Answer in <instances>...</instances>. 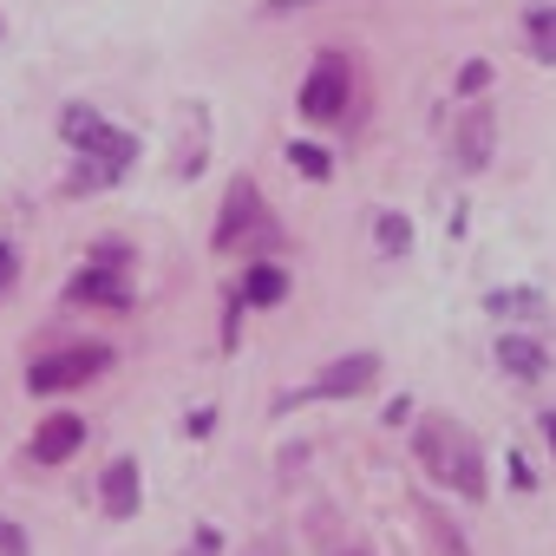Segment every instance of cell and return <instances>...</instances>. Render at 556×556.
Masks as SVG:
<instances>
[{
    "label": "cell",
    "instance_id": "cell-1",
    "mask_svg": "<svg viewBox=\"0 0 556 556\" xmlns=\"http://www.w3.org/2000/svg\"><path fill=\"white\" fill-rule=\"evenodd\" d=\"M60 131L66 144L79 151V170H73V190H92V184H112L138 164V138L131 131H112L92 105H66L60 112Z\"/></svg>",
    "mask_w": 556,
    "mask_h": 556
},
{
    "label": "cell",
    "instance_id": "cell-20",
    "mask_svg": "<svg viewBox=\"0 0 556 556\" xmlns=\"http://www.w3.org/2000/svg\"><path fill=\"white\" fill-rule=\"evenodd\" d=\"M543 432H549V452H556V413H543Z\"/></svg>",
    "mask_w": 556,
    "mask_h": 556
},
{
    "label": "cell",
    "instance_id": "cell-5",
    "mask_svg": "<svg viewBox=\"0 0 556 556\" xmlns=\"http://www.w3.org/2000/svg\"><path fill=\"white\" fill-rule=\"evenodd\" d=\"M348 92H354V66H348V53H321L315 73H308V86H302V118H315V125L341 118V112H348Z\"/></svg>",
    "mask_w": 556,
    "mask_h": 556
},
{
    "label": "cell",
    "instance_id": "cell-16",
    "mask_svg": "<svg viewBox=\"0 0 556 556\" xmlns=\"http://www.w3.org/2000/svg\"><path fill=\"white\" fill-rule=\"evenodd\" d=\"M491 308H497V315H517V321H523V315H543L536 295H491Z\"/></svg>",
    "mask_w": 556,
    "mask_h": 556
},
{
    "label": "cell",
    "instance_id": "cell-3",
    "mask_svg": "<svg viewBox=\"0 0 556 556\" xmlns=\"http://www.w3.org/2000/svg\"><path fill=\"white\" fill-rule=\"evenodd\" d=\"M112 367V348L105 341H79V348H60V354H40L27 367V387L34 393H66V387H86Z\"/></svg>",
    "mask_w": 556,
    "mask_h": 556
},
{
    "label": "cell",
    "instance_id": "cell-13",
    "mask_svg": "<svg viewBox=\"0 0 556 556\" xmlns=\"http://www.w3.org/2000/svg\"><path fill=\"white\" fill-rule=\"evenodd\" d=\"M523 34H530V53L543 66H556V8H530L523 14Z\"/></svg>",
    "mask_w": 556,
    "mask_h": 556
},
{
    "label": "cell",
    "instance_id": "cell-4",
    "mask_svg": "<svg viewBox=\"0 0 556 556\" xmlns=\"http://www.w3.org/2000/svg\"><path fill=\"white\" fill-rule=\"evenodd\" d=\"M210 242H216V255H229V249H262V242H268V210H262V197H255L249 177L229 184V203H223Z\"/></svg>",
    "mask_w": 556,
    "mask_h": 556
},
{
    "label": "cell",
    "instance_id": "cell-8",
    "mask_svg": "<svg viewBox=\"0 0 556 556\" xmlns=\"http://www.w3.org/2000/svg\"><path fill=\"white\" fill-rule=\"evenodd\" d=\"M66 295H73V302H99V308H131V282H125V268H118V262H99V268L73 275Z\"/></svg>",
    "mask_w": 556,
    "mask_h": 556
},
{
    "label": "cell",
    "instance_id": "cell-11",
    "mask_svg": "<svg viewBox=\"0 0 556 556\" xmlns=\"http://www.w3.org/2000/svg\"><path fill=\"white\" fill-rule=\"evenodd\" d=\"M497 361H504V374H517V380H543V374H549V354H543L536 341H523V334H504V341H497Z\"/></svg>",
    "mask_w": 556,
    "mask_h": 556
},
{
    "label": "cell",
    "instance_id": "cell-19",
    "mask_svg": "<svg viewBox=\"0 0 556 556\" xmlns=\"http://www.w3.org/2000/svg\"><path fill=\"white\" fill-rule=\"evenodd\" d=\"M14 275H21V255H14V242H0V295L14 289Z\"/></svg>",
    "mask_w": 556,
    "mask_h": 556
},
{
    "label": "cell",
    "instance_id": "cell-10",
    "mask_svg": "<svg viewBox=\"0 0 556 556\" xmlns=\"http://www.w3.org/2000/svg\"><path fill=\"white\" fill-rule=\"evenodd\" d=\"M99 497H105V510L125 523V517H138V465L131 458H118V465H105V484H99Z\"/></svg>",
    "mask_w": 556,
    "mask_h": 556
},
{
    "label": "cell",
    "instance_id": "cell-14",
    "mask_svg": "<svg viewBox=\"0 0 556 556\" xmlns=\"http://www.w3.org/2000/svg\"><path fill=\"white\" fill-rule=\"evenodd\" d=\"M374 242H380L387 255H406V249H413V223H406L400 210H380V223H374Z\"/></svg>",
    "mask_w": 556,
    "mask_h": 556
},
{
    "label": "cell",
    "instance_id": "cell-7",
    "mask_svg": "<svg viewBox=\"0 0 556 556\" xmlns=\"http://www.w3.org/2000/svg\"><path fill=\"white\" fill-rule=\"evenodd\" d=\"M79 445H86V419L79 413H53V419H40L27 452H34V465H66Z\"/></svg>",
    "mask_w": 556,
    "mask_h": 556
},
{
    "label": "cell",
    "instance_id": "cell-12",
    "mask_svg": "<svg viewBox=\"0 0 556 556\" xmlns=\"http://www.w3.org/2000/svg\"><path fill=\"white\" fill-rule=\"evenodd\" d=\"M282 295H289V275L275 268V262H255L249 282H242V302H249V308H275Z\"/></svg>",
    "mask_w": 556,
    "mask_h": 556
},
{
    "label": "cell",
    "instance_id": "cell-18",
    "mask_svg": "<svg viewBox=\"0 0 556 556\" xmlns=\"http://www.w3.org/2000/svg\"><path fill=\"white\" fill-rule=\"evenodd\" d=\"M0 556H27V536H21V523H8V517H0Z\"/></svg>",
    "mask_w": 556,
    "mask_h": 556
},
{
    "label": "cell",
    "instance_id": "cell-2",
    "mask_svg": "<svg viewBox=\"0 0 556 556\" xmlns=\"http://www.w3.org/2000/svg\"><path fill=\"white\" fill-rule=\"evenodd\" d=\"M413 452H419V465L432 471V484H445V491H458V497H484V458H478V445L465 439V426H452L445 413H432V419L419 426Z\"/></svg>",
    "mask_w": 556,
    "mask_h": 556
},
{
    "label": "cell",
    "instance_id": "cell-9",
    "mask_svg": "<svg viewBox=\"0 0 556 556\" xmlns=\"http://www.w3.org/2000/svg\"><path fill=\"white\" fill-rule=\"evenodd\" d=\"M491 144H497V118H491V105H465V118H458V170H484L491 164Z\"/></svg>",
    "mask_w": 556,
    "mask_h": 556
},
{
    "label": "cell",
    "instance_id": "cell-21",
    "mask_svg": "<svg viewBox=\"0 0 556 556\" xmlns=\"http://www.w3.org/2000/svg\"><path fill=\"white\" fill-rule=\"evenodd\" d=\"M348 556H354V549H348Z\"/></svg>",
    "mask_w": 556,
    "mask_h": 556
},
{
    "label": "cell",
    "instance_id": "cell-15",
    "mask_svg": "<svg viewBox=\"0 0 556 556\" xmlns=\"http://www.w3.org/2000/svg\"><path fill=\"white\" fill-rule=\"evenodd\" d=\"M289 164H295L302 177H328V170H334V157H328L321 144H289Z\"/></svg>",
    "mask_w": 556,
    "mask_h": 556
},
{
    "label": "cell",
    "instance_id": "cell-6",
    "mask_svg": "<svg viewBox=\"0 0 556 556\" xmlns=\"http://www.w3.org/2000/svg\"><path fill=\"white\" fill-rule=\"evenodd\" d=\"M380 380V361L374 354H348V361H334L315 387H308V400H354V393H367Z\"/></svg>",
    "mask_w": 556,
    "mask_h": 556
},
{
    "label": "cell",
    "instance_id": "cell-17",
    "mask_svg": "<svg viewBox=\"0 0 556 556\" xmlns=\"http://www.w3.org/2000/svg\"><path fill=\"white\" fill-rule=\"evenodd\" d=\"M484 86H491V66H484V60H471V66L458 73V92H484Z\"/></svg>",
    "mask_w": 556,
    "mask_h": 556
}]
</instances>
